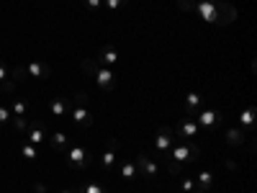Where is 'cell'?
Returning <instances> with one entry per match:
<instances>
[{
  "label": "cell",
  "instance_id": "1",
  "mask_svg": "<svg viewBox=\"0 0 257 193\" xmlns=\"http://www.w3.org/2000/svg\"><path fill=\"white\" fill-rule=\"evenodd\" d=\"M193 13H198L206 24L211 26H229L237 21V8H234L231 3H226V0H196L193 3Z\"/></svg>",
  "mask_w": 257,
  "mask_h": 193
},
{
  "label": "cell",
  "instance_id": "2",
  "mask_svg": "<svg viewBox=\"0 0 257 193\" xmlns=\"http://www.w3.org/2000/svg\"><path fill=\"white\" fill-rule=\"evenodd\" d=\"M80 67H82V72H88V75L95 77V82H98V88H100V90L113 93V88H116V72H113L111 67H103V64H98L95 57L82 59Z\"/></svg>",
  "mask_w": 257,
  "mask_h": 193
},
{
  "label": "cell",
  "instance_id": "3",
  "mask_svg": "<svg viewBox=\"0 0 257 193\" xmlns=\"http://www.w3.org/2000/svg\"><path fill=\"white\" fill-rule=\"evenodd\" d=\"M70 119L77 124V126H82V129H90L93 126V121H95V114H93V109L88 106V93H75L72 98H70Z\"/></svg>",
  "mask_w": 257,
  "mask_h": 193
},
{
  "label": "cell",
  "instance_id": "4",
  "mask_svg": "<svg viewBox=\"0 0 257 193\" xmlns=\"http://www.w3.org/2000/svg\"><path fill=\"white\" fill-rule=\"evenodd\" d=\"M201 157V144L193 139V142H175L173 147H170V152L165 155V162L170 160V162H196Z\"/></svg>",
  "mask_w": 257,
  "mask_h": 193
},
{
  "label": "cell",
  "instance_id": "5",
  "mask_svg": "<svg viewBox=\"0 0 257 193\" xmlns=\"http://www.w3.org/2000/svg\"><path fill=\"white\" fill-rule=\"evenodd\" d=\"M64 160H67V167L70 170H85V167H90L95 155L90 152L88 147H82V144H72L70 149H64Z\"/></svg>",
  "mask_w": 257,
  "mask_h": 193
},
{
  "label": "cell",
  "instance_id": "6",
  "mask_svg": "<svg viewBox=\"0 0 257 193\" xmlns=\"http://www.w3.org/2000/svg\"><path fill=\"white\" fill-rule=\"evenodd\" d=\"M134 162H137V167H139V173L144 175V180L155 183V180L160 178V165H157V160H152L147 152H139Z\"/></svg>",
  "mask_w": 257,
  "mask_h": 193
},
{
  "label": "cell",
  "instance_id": "7",
  "mask_svg": "<svg viewBox=\"0 0 257 193\" xmlns=\"http://www.w3.org/2000/svg\"><path fill=\"white\" fill-rule=\"evenodd\" d=\"M116 162H118V139H108L105 142V149H103V155H100V167H103V173H113L116 170Z\"/></svg>",
  "mask_w": 257,
  "mask_h": 193
},
{
  "label": "cell",
  "instance_id": "8",
  "mask_svg": "<svg viewBox=\"0 0 257 193\" xmlns=\"http://www.w3.org/2000/svg\"><path fill=\"white\" fill-rule=\"evenodd\" d=\"M196 121H198V126L208 129V132H216V129L224 124V114L219 109H201L196 114Z\"/></svg>",
  "mask_w": 257,
  "mask_h": 193
},
{
  "label": "cell",
  "instance_id": "9",
  "mask_svg": "<svg viewBox=\"0 0 257 193\" xmlns=\"http://www.w3.org/2000/svg\"><path fill=\"white\" fill-rule=\"evenodd\" d=\"M175 132H173V129H170V126H160L157 129V137H155V149H157V152H160V157L165 160V155L170 152V147H173L175 144Z\"/></svg>",
  "mask_w": 257,
  "mask_h": 193
},
{
  "label": "cell",
  "instance_id": "10",
  "mask_svg": "<svg viewBox=\"0 0 257 193\" xmlns=\"http://www.w3.org/2000/svg\"><path fill=\"white\" fill-rule=\"evenodd\" d=\"M198 132H201L198 121H196V119H190V116L180 119V124H178V129H175V134H178L183 142H193V139L198 137Z\"/></svg>",
  "mask_w": 257,
  "mask_h": 193
},
{
  "label": "cell",
  "instance_id": "11",
  "mask_svg": "<svg viewBox=\"0 0 257 193\" xmlns=\"http://www.w3.org/2000/svg\"><path fill=\"white\" fill-rule=\"evenodd\" d=\"M203 109V95L198 90H190L185 98H183V116H190L196 119V114Z\"/></svg>",
  "mask_w": 257,
  "mask_h": 193
},
{
  "label": "cell",
  "instance_id": "12",
  "mask_svg": "<svg viewBox=\"0 0 257 193\" xmlns=\"http://www.w3.org/2000/svg\"><path fill=\"white\" fill-rule=\"evenodd\" d=\"M47 139V129H44V121H36V119H29V129H26V142L39 147L41 142Z\"/></svg>",
  "mask_w": 257,
  "mask_h": 193
},
{
  "label": "cell",
  "instance_id": "13",
  "mask_svg": "<svg viewBox=\"0 0 257 193\" xmlns=\"http://www.w3.org/2000/svg\"><path fill=\"white\" fill-rule=\"evenodd\" d=\"M95 62L98 64H103V67H118V49L116 47H111V44H105V47H100L98 49V54H95Z\"/></svg>",
  "mask_w": 257,
  "mask_h": 193
},
{
  "label": "cell",
  "instance_id": "14",
  "mask_svg": "<svg viewBox=\"0 0 257 193\" xmlns=\"http://www.w3.org/2000/svg\"><path fill=\"white\" fill-rule=\"evenodd\" d=\"M26 72H29V77H36V80H47V77H52V64L49 62H39V59H34V62H29L26 64Z\"/></svg>",
  "mask_w": 257,
  "mask_h": 193
},
{
  "label": "cell",
  "instance_id": "15",
  "mask_svg": "<svg viewBox=\"0 0 257 193\" xmlns=\"http://www.w3.org/2000/svg\"><path fill=\"white\" fill-rule=\"evenodd\" d=\"M49 114L54 119H67L70 116V98H52L49 101Z\"/></svg>",
  "mask_w": 257,
  "mask_h": 193
},
{
  "label": "cell",
  "instance_id": "16",
  "mask_svg": "<svg viewBox=\"0 0 257 193\" xmlns=\"http://www.w3.org/2000/svg\"><path fill=\"white\" fill-rule=\"evenodd\" d=\"M254 119H257L254 106H247V109L239 111V129H249V137L254 134Z\"/></svg>",
  "mask_w": 257,
  "mask_h": 193
},
{
  "label": "cell",
  "instance_id": "17",
  "mask_svg": "<svg viewBox=\"0 0 257 193\" xmlns=\"http://www.w3.org/2000/svg\"><path fill=\"white\" fill-rule=\"evenodd\" d=\"M224 139H226V144H229V147H242V144L247 142V134H244V129L234 126V129H226Z\"/></svg>",
  "mask_w": 257,
  "mask_h": 193
},
{
  "label": "cell",
  "instance_id": "18",
  "mask_svg": "<svg viewBox=\"0 0 257 193\" xmlns=\"http://www.w3.org/2000/svg\"><path fill=\"white\" fill-rule=\"evenodd\" d=\"M8 109H11V116H26V119H29L31 106H29V101H24V98H13V101L8 103Z\"/></svg>",
  "mask_w": 257,
  "mask_h": 193
},
{
  "label": "cell",
  "instance_id": "19",
  "mask_svg": "<svg viewBox=\"0 0 257 193\" xmlns=\"http://www.w3.org/2000/svg\"><path fill=\"white\" fill-rule=\"evenodd\" d=\"M49 144H52V149H57V152H64V149L70 147V137L64 134V132H54L49 137Z\"/></svg>",
  "mask_w": 257,
  "mask_h": 193
},
{
  "label": "cell",
  "instance_id": "20",
  "mask_svg": "<svg viewBox=\"0 0 257 193\" xmlns=\"http://www.w3.org/2000/svg\"><path fill=\"white\" fill-rule=\"evenodd\" d=\"M137 173H139V167H137V162H134V160H126V162L118 167L121 180H134V178H137Z\"/></svg>",
  "mask_w": 257,
  "mask_h": 193
},
{
  "label": "cell",
  "instance_id": "21",
  "mask_svg": "<svg viewBox=\"0 0 257 193\" xmlns=\"http://www.w3.org/2000/svg\"><path fill=\"white\" fill-rule=\"evenodd\" d=\"M196 185H198V190H211L213 188V173L211 170H201V173L196 175Z\"/></svg>",
  "mask_w": 257,
  "mask_h": 193
},
{
  "label": "cell",
  "instance_id": "22",
  "mask_svg": "<svg viewBox=\"0 0 257 193\" xmlns=\"http://www.w3.org/2000/svg\"><path fill=\"white\" fill-rule=\"evenodd\" d=\"M11 80H13V82H26V80H29L26 64H11Z\"/></svg>",
  "mask_w": 257,
  "mask_h": 193
},
{
  "label": "cell",
  "instance_id": "23",
  "mask_svg": "<svg viewBox=\"0 0 257 193\" xmlns=\"http://www.w3.org/2000/svg\"><path fill=\"white\" fill-rule=\"evenodd\" d=\"M13 132H26L29 129V119L26 116H11V124H8Z\"/></svg>",
  "mask_w": 257,
  "mask_h": 193
},
{
  "label": "cell",
  "instance_id": "24",
  "mask_svg": "<svg viewBox=\"0 0 257 193\" xmlns=\"http://www.w3.org/2000/svg\"><path fill=\"white\" fill-rule=\"evenodd\" d=\"M21 157H24V160H36V157H39L36 147H34V144H29L26 139H24V144H21Z\"/></svg>",
  "mask_w": 257,
  "mask_h": 193
},
{
  "label": "cell",
  "instance_id": "25",
  "mask_svg": "<svg viewBox=\"0 0 257 193\" xmlns=\"http://www.w3.org/2000/svg\"><path fill=\"white\" fill-rule=\"evenodd\" d=\"M77 193H108V190H105L100 183H93V180H90V183H82V185L77 188Z\"/></svg>",
  "mask_w": 257,
  "mask_h": 193
},
{
  "label": "cell",
  "instance_id": "26",
  "mask_svg": "<svg viewBox=\"0 0 257 193\" xmlns=\"http://www.w3.org/2000/svg\"><path fill=\"white\" fill-rule=\"evenodd\" d=\"M103 3H105V8H108V13H116L118 8H123L128 3V0H103Z\"/></svg>",
  "mask_w": 257,
  "mask_h": 193
},
{
  "label": "cell",
  "instance_id": "27",
  "mask_svg": "<svg viewBox=\"0 0 257 193\" xmlns=\"http://www.w3.org/2000/svg\"><path fill=\"white\" fill-rule=\"evenodd\" d=\"M11 124V109L6 103H0V126H8Z\"/></svg>",
  "mask_w": 257,
  "mask_h": 193
},
{
  "label": "cell",
  "instance_id": "28",
  "mask_svg": "<svg viewBox=\"0 0 257 193\" xmlns=\"http://www.w3.org/2000/svg\"><path fill=\"white\" fill-rule=\"evenodd\" d=\"M167 173L173 175V178L183 175V165H180V162H170V160H167Z\"/></svg>",
  "mask_w": 257,
  "mask_h": 193
},
{
  "label": "cell",
  "instance_id": "29",
  "mask_svg": "<svg viewBox=\"0 0 257 193\" xmlns=\"http://www.w3.org/2000/svg\"><path fill=\"white\" fill-rule=\"evenodd\" d=\"M100 6H103V0H85V11L88 13H98Z\"/></svg>",
  "mask_w": 257,
  "mask_h": 193
},
{
  "label": "cell",
  "instance_id": "30",
  "mask_svg": "<svg viewBox=\"0 0 257 193\" xmlns=\"http://www.w3.org/2000/svg\"><path fill=\"white\" fill-rule=\"evenodd\" d=\"M6 80H11V64L0 59V82H6Z\"/></svg>",
  "mask_w": 257,
  "mask_h": 193
},
{
  "label": "cell",
  "instance_id": "31",
  "mask_svg": "<svg viewBox=\"0 0 257 193\" xmlns=\"http://www.w3.org/2000/svg\"><path fill=\"white\" fill-rule=\"evenodd\" d=\"M193 188H196V180H190V178H180V190H183V193H193Z\"/></svg>",
  "mask_w": 257,
  "mask_h": 193
},
{
  "label": "cell",
  "instance_id": "32",
  "mask_svg": "<svg viewBox=\"0 0 257 193\" xmlns=\"http://www.w3.org/2000/svg\"><path fill=\"white\" fill-rule=\"evenodd\" d=\"M193 3H196V0H178V8L180 11H193Z\"/></svg>",
  "mask_w": 257,
  "mask_h": 193
},
{
  "label": "cell",
  "instance_id": "33",
  "mask_svg": "<svg viewBox=\"0 0 257 193\" xmlns=\"http://www.w3.org/2000/svg\"><path fill=\"white\" fill-rule=\"evenodd\" d=\"M34 193H47V185L44 183H34Z\"/></svg>",
  "mask_w": 257,
  "mask_h": 193
},
{
  "label": "cell",
  "instance_id": "34",
  "mask_svg": "<svg viewBox=\"0 0 257 193\" xmlns=\"http://www.w3.org/2000/svg\"><path fill=\"white\" fill-rule=\"evenodd\" d=\"M59 193H77V188H62Z\"/></svg>",
  "mask_w": 257,
  "mask_h": 193
},
{
  "label": "cell",
  "instance_id": "35",
  "mask_svg": "<svg viewBox=\"0 0 257 193\" xmlns=\"http://www.w3.org/2000/svg\"><path fill=\"white\" fill-rule=\"evenodd\" d=\"M0 98H3V88H0Z\"/></svg>",
  "mask_w": 257,
  "mask_h": 193
},
{
  "label": "cell",
  "instance_id": "36",
  "mask_svg": "<svg viewBox=\"0 0 257 193\" xmlns=\"http://www.w3.org/2000/svg\"><path fill=\"white\" fill-rule=\"evenodd\" d=\"M198 193H203V190H198Z\"/></svg>",
  "mask_w": 257,
  "mask_h": 193
}]
</instances>
